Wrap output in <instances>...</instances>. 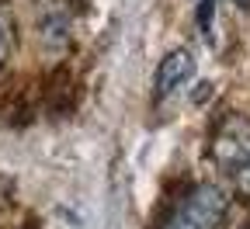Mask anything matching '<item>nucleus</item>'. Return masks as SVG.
Here are the masks:
<instances>
[{
    "label": "nucleus",
    "instance_id": "obj_1",
    "mask_svg": "<svg viewBox=\"0 0 250 229\" xmlns=\"http://www.w3.org/2000/svg\"><path fill=\"white\" fill-rule=\"evenodd\" d=\"M229 212V194L219 184H198L181 198L164 229H219Z\"/></svg>",
    "mask_w": 250,
    "mask_h": 229
},
{
    "label": "nucleus",
    "instance_id": "obj_2",
    "mask_svg": "<svg viewBox=\"0 0 250 229\" xmlns=\"http://www.w3.org/2000/svg\"><path fill=\"white\" fill-rule=\"evenodd\" d=\"M208 156L223 174L236 177L250 163V118L240 111H229L219 118L208 139Z\"/></svg>",
    "mask_w": 250,
    "mask_h": 229
},
{
    "label": "nucleus",
    "instance_id": "obj_3",
    "mask_svg": "<svg viewBox=\"0 0 250 229\" xmlns=\"http://www.w3.org/2000/svg\"><path fill=\"white\" fill-rule=\"evenodd\" d=\"M195 73V56L188 49H170L160 66H156V77H153V87H156V97H170L188 77Z\"/></svg>",
    "mask_w": 250,
    "mask_h": 229
},
{
    "label": "nucleus",
    "instance_id": "obj_4",
    "mask_svg": "<svg viewBox=\"0 0 250 229\" xmlns=\"http://www.w3.org/2000/svg\"><path fill=\"white\" fill-rule=\"evenodd\" d=\"M212 11H215V0H202L198 4V21H202L205 39H212Z\"/></svg>",
    "mask_w": 250,
    "mask_h": 229
},
{
    "label": "nucleus",
    "instance_id": "obj_5",
    "mask_svg": "<svg viewBox=\"0 0 250 229\" xmlns=\"http://www.w3.org/2000/svg\"><path fill=\"white\" fill-rule=\"evenodd\" d=\"M236 187L243 191V198H250V163H247V167L236 174Z\"/></svg>",
    "mask_w": 250,
    "mask_h": 229
},
{
    "label": "nucleus",
    "instance_id": "obj_6",
    "mask_svg": "<svg viewBox=\"0 0 250 229\" xmlns=\"http://www.w3.org/2000/svg\"><path fill=\"white\" fill-rule=\"evenodd\" d=\"M4 56H7V24L0 18V62H4Z\"/></svg>",
    "mask_w": 250,
    "mask_h": 229
},
{
    "label": "nucleus",
    "instance_id": "obj_7",
    "mask_svg": "<svg viewBox=\"0 0 250 229\" xmlns=\"http://www.w3.org/2000/svg\"><path fill=\"white\" fill-rule=\"evenodd\" d=\"M233 4H236L240 11H250V0H233Z\"/></svg>",
    "mask_w": 250,
    "mask_h": 229
},
{
    "label": "nucleus",
    "instance_id": "obj_8",
    "mask_svg": "<svg viewBox=\"0 0 250 229\" xmlns=\"http://www.w3.org/2000/svg\"><path fill=\"white\" fill-rule=\"evenodd\" d=\"M243 229H250V226H243Z\"/></svg>",
    "mask_w": 250,
    "mask_h": 229
}]
</instances>
